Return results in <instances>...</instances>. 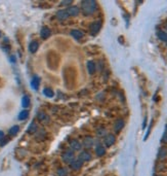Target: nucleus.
Instances as JSON below:
<instances>
[{"label":"nucleus","instance_id":"f257e3e1","mask_svg":"<svg viewBox=\"0 0 167 176\" xmlns=\"http://www.w3.org/2000/svg\"><path fill=\"white\" fill-rule=\"evenodd\" d=\"M80 10H82V12L84 15H91L95 12L97 10V2L92 1V0H88V1H82L81 6H80Z\"/></svg>","mask_w":167,"mask_h":176},{"label":"nucleus","instance_id":"f03ea898","mask_svg":"<svg viewBox=\"0 0 167 176\" xmlns=\"http://www.w3.org/2000/svg\"><path fill=\"white\" fill-rule=\"evenodd\" d=\"M76 159V155H75V151H73L72 149H67L63 153L62 155V161L66 164L70 165L74 160Z\"/></svg>","mask_w":167,"mask_h":176},{"label":"nucleus","instance_id":"7ed1b4c3","mask_svg":"<svg viewBox=\"0 0 167 176\" xmlns=\"http://www.w3.org/2000/svg\"><path fill=\"white\" fill-rule=\"evenodd\" d=\"M81 143H82V146L85 149H90L91 147L94 146L95 140H94V138L91 137V136H86V137L83 138Z\"/></svg>","mask_w":167,"mask_h":176},{"label":"nucleus","instance_id":"20e7f679","mask_svg":"<svg viewBox=\"0 0 167 176\" xmlns=\"http://www.w3.org/2000/svg\"><path fill=\"white\" fill-rule=\"evenodd\" d=\"M78 159H79L80 161H82L83 163L90 162L91 160H92V155H91L87 149H84V150L82 149V150L80 151L79 155H78Z\"/></svg>","mask_w":167,"mask_h":176},{"label":"nucleus","instance_id":"39448f33","mask_svg":"<svg viewBox=\"0 0 167 176\" xmlns=\"http://www.w3.org/2000/svg\"><path fill=\"white\" fill-rule=\"evenodd\" d=\"M116 142V136L112 133H109L104 137V144L106 147H111Z\"/></svg>","mask_w":167,"mask_h":176},{"label":"nucleus","instance_id":"423d86ee","mask_svg":"<svg viewBox=\"0 0 167 176\" xmlns=\"http://www.w3.org/2000/svg\"><path fill=\"white\" fill-rule=\"evenodd\" d=\"M102 25H103L102 21H95V22H93V23H91L89 26V31H90L91 35H97V33L101 31Z\"/></svg>","mask_w":167,"mask_h":176},{"label":"nucleus","instance_id":"0eeeda50","mask_svg":"<svg viewBox=\"0 0 167 176\" xmlns=\"http://www.w3.org/2000/svg\"><path fill=\"white\" fill-rule=\"evenodd\" d=\"M83 146H82V143L77 139H72L70 141V149H72L73 151H81Z\"/></svg>","mask_w":167,"mask_h":176},{"label":"nucleus","instance_id":"6e6552de","mask_svg":"<svg viewBox=\"0 0 167 176\" xmlns=\"http://www.w3.org/2000/svg\"><path fill=\"white\" fill-rule=\"evenodd\" d=\"M106 147L103 145V144L101 143H97V145H95V148H94V153H95V155L99 158L101 157H104L105 155H106Z\"/></svg>","mask_w":167,"mask_h":176},{"label":"nucleus","instance_id":"1a4fd4ad","mask_svg":"<svg viewBox=\"0 0 167 176\" xmlns=\"http://www.w3.org/2000/svg\"><path fill=\"white\" fill-rule=\"evenodd\" d=\"M69 14V17H77L80 12V8L76 5H71L66 8Z\"/></svg>","mask_w":167,"mask_h":176},{"label":"nucleus","instance_id":"9d476101","mask_svg":"<svg viewBox=\"0 0 167 176\" xmlns=\"http://www.w3.org/2000/svg\"><path fill=\"white\" fill-rule=\"evenodd\" d=\"M83 164H84L83 162L80 161V160L78 159V158H76V159H75L74 161H73V162L70 164V168L72 169V170H74V171H78V170H80V169L82 168Z\"/></svg>","mask_w":167,"mask_h":176},{"label":"nucleus","instance_id":"9b49d317","mask_svg":"<svg viewBox=\"0 0 167 176\" xmlns=\"http://www.w3.org/2000/svg\"><path fill=\"white\" fill-rule=\"evenodd\" d=\"M124 125H125V122L122 119H118L117 121L114 122V131L116 133H119L122 129L124 128Z\"/></svg>","mask_w":167,"mask_h":176},{"label":"nucleus","instance_id":"f8f14e48","mask_svg":"<svg viewBox=\"0 0 167 176\" xmlns=\"http://www.w3.org/2000/svg\"><path fill=\"white\" fill-rule=\"evenodd\" d=\"M69 14L67 12V10H60L57 12V19L60 21H66L67 19H69Z\"/></svg>","mask_w":167,"mask_h":176},{"label":"nucleus","instance_id":"ddd939ff","mask_svg":"<svg viewBox=\"0 0 167 176\" xmlns=\"http://www.w3.org/2000/svg\"><path fill=\"white\" fill-rule=\"evenodd\" d=\"M86 69H87L88 73H89L90 75H92L93 73L97 71V64L93 61L89 60V61H87V63H86Z\"/></svg>","mask_w":167,"mask_h":176},{"label":"nucleus","instance_id":"4468645a","mask_svg":"<svg viewBox=\"0 0 167 176\" xmlns=\"http://www.w3.org/2000/svg\"><path fill=\"white\" fill-rule=\"evenodd\" d=\"M70 34H71V36H73L75 39H77V40L82 39L84 36V33L82 32L81 30H79V29H73V30H71Z\"/></svg>","mask_w":167,"mask_h":176},{"label":"nucleus","instance_id":"2eb2a0df","mask_svg":"<svg viewBox=\"0 0 167 176\" xmlns=\"http://www.w3.org/2000/svg\"><path fill=\"white\" fill-rule=\"evenodd\" d=\"M40 35H41V37L43 39H46L52 35V31H50L49 28L45 26V27H43L41 29V31H40Z\"/></svg>","mask_w":167,"mask_h":176},{"label":"nucleus","instance_id":"dca6fc26","mask_svg":"<svg viewBox=\"0 0 167 176\" xmlns=\"http://www.w3.org/2000/svg\"><path fill=\"white\" fill-rule=\"evenodd\" d=\"M38 48H39L38 41H36V40L31 41L30 44H29V52L32 53V54H34V53H36L37 51H38Z\"/></svg>","mask_w":167,"mask_h":176},{"label":"nucleus","instance_id":"f3484780","mask_svg":"<svg viewBox=\"0 0 167 176\" xmlns=\"http://www.w3.org/2000/svg\"><path fill=\"white\" fill-rule=\"evenodd\" d=\"M37 119L42 122H49V117H48L45 112H43V111H39V112L37 113Z\"/></svg>","mask_w":167,"mask_h":176},{"label":"nucleus","instance_id":"a211bd4d","mask_svg":"<svg viewBox=\"0 0 167 176\" xmlns=\"http://www.w3.org/2000/svg\"><path fill=\"white\" fill-rule=\"evenodd\" d=\"M38 131V126L36 125V122H31V125L29 126L28 130H27V132L29 133V134H35V133Z\"/></svg>","mask_w":167,"mask_h":176},{"label":"nucleus","instance_id":"6ab92c4d","mask_svg":"<svg viewBox=\"0 0 167 176\" xmlns=\"http://www.w3.org/2000/svg\"><path fill=\"white\" fill-rule=\"evenodd\" d=\"M57 176H69V171L66 167H60L57 170Z\"/></svg>","mask_w":167,"mask_h":176},{"label":"nucleus","instance_id":"aec40b11","mask_svg":"<svg viewBox=\"0 0 167 176\" xmlns=\"http://www.w3.org/2000/svg\"><path fill=\"white\" fill-rule=\"evenodd\" d=\"M167 158V148L166 147H161L158 151V159L159 160H164Z\"/></svg>","mask_w":167,"mask_h":176},{"label":"nucleus","instance_id":"412c9836","mask_svg":"<svg viewBox=\"0 0 167 176\" xmlns=\"http://www.w3.org/2000/svg\"><path fill=\"white\" fill-rule=\"evenodd\" d=\"M157 37L160 39L161 41H163V42H167V33L164 32L163 30H158L157 31Z\"/></svg>","mask_w":167,"mask_h":176},{"label":"nucleus","instance_id":"4be33fe9","mask_svg":"<svg viewBox=\"0 0 167 176\" xmlns=\"http://www.w3.org/2000/svg\"><path fill=\"white\" fill-rule=\"evenodd\" d=\"M39 82H40V79H39L38 76H34V77H33L32 81H31V86H32V88L34 89V90H38Z\"/></svg>","mask_w":167,"mask_h":176},{"label":"nucleus","instance_id":"5701e85b","mask_svg":"<svg viewBox=\"0 0 167 176\" xmlns=\"http://www.w3.org/2000/svg\"><path fill=\"white\" fill-rule=\"evenodd\" d=\"M43 95L47 98H52L54 96V92L50 88H45L43 90Z\"/></svg>","mask_w":167,"mask_h":176},{"label":"nucleus","instance_id":"b1692460","mask_svg":"<svg viewBox=\"0 0 167 176\" xmlns=\"http://www.w3.org/2000/svg\"><path fill=\"white\" fill-rule=\"evenodd\" d=\"M30 105V97L29 96H24L23 99H22V106L24 108H27Z\"/></svg>","mask_w":167,"mask_h":176},{"label":"nucleus","instance_id":"393cba45","mask_svg":"<svg viewBox=\"0 0 167 176\" xmlns=\"http://www.w3.org/2000/svg\"><path fill=\"white\" fill-rule=\"evenodd\" d=\"M29 117V111L28 110H22L19 114V120L20 121H24Z\"/></svg>","mask_w":167,"mask_h":176},{"label":"nucleus","instance_id":"a878e982","mask_svg":"<svg viewBox=\"0 0 167 176\" xmlns=\"http://www.w3.org/2000/svg\"><path fill=\"white\" fill-rule=\"evenodd\" d=\"M97 135L99 136V137H105V136L107 135V130L104 127H101V128H99L97 130Z\"/></svg>","mask_w":167,"mask_h":176},{"label":"nucleus","instance_id":"bb28decb","mask_svg":"<svg viewBox=\"0 0 167 176\" xmlns=\"http://www.w3.org/2000/svg\"><path fill=\"white\" fill-rule=\"evenodd\" d=\"M19 131H20V127L15 125V126H13L9 129V135H12V136L17 135V133H19Z\"/></svg>","mask_w":167,"mask_h":176},{"label":"nucleus","instance_id":"cd10ccee","mask_svg":"<svg viewBox=\"0 0 167 176\" xmlns=\"http://www.w3.org/2000/svg\"><path fill=\"white\" fill-rule=\"evenodd\" d=\"M62 5H65V6H68V7H69V6H71V5H72V1H71V0H66V1H63V2H62Z\"/></svg>","mask_w":167,"mask_h":176},{"label":"nucleus","instance_id":"c85d7f7f","mask_svg":"<svg viewBox=\"0 0 167 176\" xmlns=\"http://www.w3.org/2000/svg\"><path fill=\"white\" fill-rule=\"evenodd\" d=\"M8 141H9V139H8V138H3V139L1 140V142H0V145H1V146H4L6 143H7Z\"/></svg>","mask_w":167,"mask_h":176},{"label":"nucleus","instance_id":"c756f323","mask_svg":"<svg viewBox=\"0 0 167 176\" xmlns=\"http://www.w3.org/2000/svg\"><path fill=\"white\" fill-rule=\"evenodd\" d=\"M162 142H163V143H167V131L166 130L163 134V137H162Z\"/></svg>","mask_w":167,"mask_h":176},{"label":"nucleus","instance_id":"7c9ffc66","mask_svg":"<svg viewBox=\"0 0 167 176\" xmlns=\"http://www.w3.org/2000/svg\"><path fill=\"white\" fill-rule=\"evenodd\" d=\"M4 138V133L2 132V131H0V142H1V140Z\"/></svg>","mask_w":167,"mask_h":176},{"label":"nucleus","instance_id":"2f4dec72","mask_svg":"<svg viewBox=\"0 0 167 176\" xmlns=\"http://www.w3.org/2000/svg\"><path fill=\"white\" fill-rule=\"evenodd\" d=\"M164 29H165V31H164V32L167 33V22L165 23V25H164Z\"/></svg>","mask_w":167,"mask_h":176},{"label":"nucleus","instance_id":"473e14b6","mask_svg":"<svg viewBox=\"0 0 167 176\" xmlns=\"http://www.w3.org/2000/svg\"><path fill=\"white\" fill-rule=\"evenodd\" d=\"M165 130L167 131V125H166V128H165Z\"/></svg>","mask_w":167,"mask_h":176},{"label":"nucleus","instance_id":"72a5a7b5","mask_svg":"<svg viewBox=\"0 0 167 176\" xmlns=\"http://www.w3.org/2000/svg\"><path fill=\"white\" fill-rule=\"evenodd\" d=\"M0 36H1V32H0Z\"/></svg>","mask_w":167,"mask_h":176},{"label":"nucleus","instance_id":"f704fd0d","mask_svg":"<svg viewBox=\"0 0 167 176\" xmlns=\"http://www.w3.org/2000/svg\"><path fill=\"white\" fill-rule=\"evenodd\" d=\"M166 45H167V42H166Z\"/></svg>","mask_w":167,"mask_h":176},{"label":"nucleus","instance_id":"c9c22d12","mask_svg":"<svg viewBox=\"0 0 167 176\" xmlns=\"http://www.w3.org/2000/svg\"><path fill=\"white\" fill-rule=\"evenodd\" d=\"M158 176H161V175H158Z\"/></svg>","mask_w":167,"mask_h":176}]
</instances>
